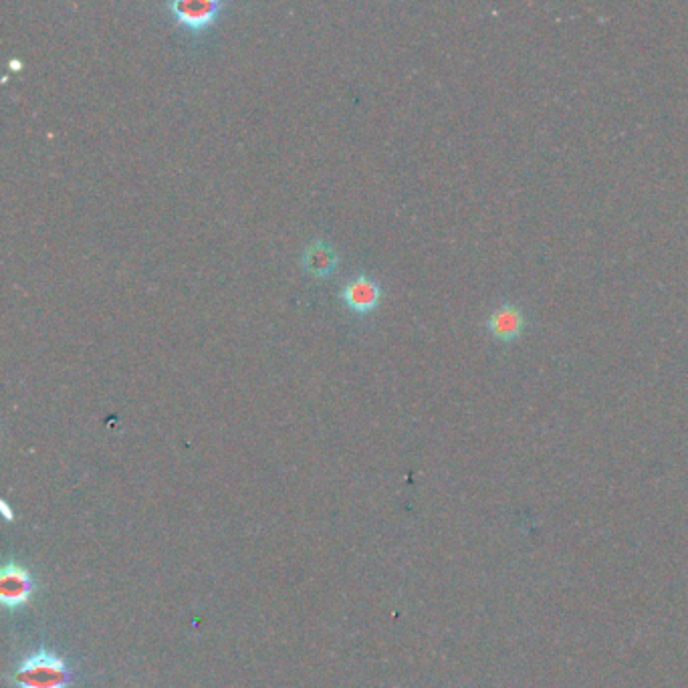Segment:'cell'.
Instances as JSON below:
<instances>
[{
    "label": "cell",
    "mask_w": 688,
    "mask_h": 688,
    "mask_svg": "<svg viewBox=\"0 0 688 688\" xmlns=\"http://www.w3.org/2000/svg\"><path fill=\"white\" fill-rule=\"evenodd\" d=\"M13 680L19 688H67L71 670L61 656L39 650L21 662Z\"/></svg>",
    "instance_id": "cell-1"
},
{
    "label": "cell",
    "mask_w": 688,
    "mask_h": 688,
    "mask_svg": "<svg viewBox=\"0 0 688 688\" xmlns=\"http://www.w3.org/2000/svg\"><path fill=\"white\" fill-rule=\"evenodd\" d=\"M166 7L172 17L190 31H204L216 23L224 3L220 0H172Z\"/></svg>",
    "instance_id": "cell-2"
},
{
    "label": "cell",
    "mask_w": 688,
    "mask_h": 688,
    "mask_svg": "<svg viewBox=\"0 0 688 688\" xmlns=\"http://www.w3.org/2000/svg\"><path fill=\"white\" fill-rule=\"evenodd\" d=\"M339 297H341L343 305H346L352 313L366 315V313H372L374 309H378V305L382 301V287L374 277L360 273V275L352 277L346 285H343Z\"/></svg>",
    "instance_id": "cell-3"
},
{
    "label": "cell",
    "mask_w": 688,
    "mask_h": 688,
    "mask_svg": "<svg viewBox=\"0 0 688 688\" xmlns=\"http://www.w3.org/2000/svg\"><path fill=\"white\" fill-rule=\"evenodd\" d=\"M33 578L31 573L19 565V563H9L3 569V576H0V600H3L5 608L17 610L23 608L31 596H33Z\"/></svg>",
    "instance_id": "cell-4"
},
{
    "label": "cell",
    "mask_w": 688,
    "mask_h": 688,
    "mask_svg": "<svg viewBox=\"0 0 688 688\" xmlns=\"http://www.w3.org/2000/svg\"><path fill=\"white\" fill-rule=\"evenodd\" d=\"M525 311L513 303H501L487 319L489 333L499 341H513L525 331Z\"/></svg>",
    "instance_id": "cell-5"
},
{
    "label": "cell",
    "mask_w": 688,
    "mask_h": 688,
    "mask_svg": "<svg viewBox=\"0 0 688 688\" xmlns=\"http://www.w3.org/2000/svg\"><path fill=\"white\" fill-rule=\"evenodd\" d=\"M337 263H339L337 251L333 249V245H329L327 241H321V239L311 241L301 253L303 271L315 279L329 277L335 271Z\"/></svg>",
    "instance_id": "cell-6"
},
{
    "label": "cell",
    "mask_w": 688,
    "mask_h": 688,
    "mask_svg": "<svg viewBox=\"0 0 688 688\" xmlns=\"http://www.w3.org/2000/svg\"><path fill=\"white\" fill-rule=\"evenodd\" d=\"M3 513H5V517L7 519H13V515H11V511H9V505L3 501Z\"/></svg>",
    "instance_id": "cell-7"
},
{
    "label": "cell",
    "mask_w": 688,
    "mask_h": 688,
    "mask_svg": "<svg viewBox=\"0 0 688 688\" xmlns=\"http://www.w3.org/2000/svg\"><path fill=\"white\" fill-rule=\"evenodd\" d=\"M11 67H13V69H21V63H19V61H11Z\"/></svg>",
    "instance_id": "cell-8"
}]
</instances>
